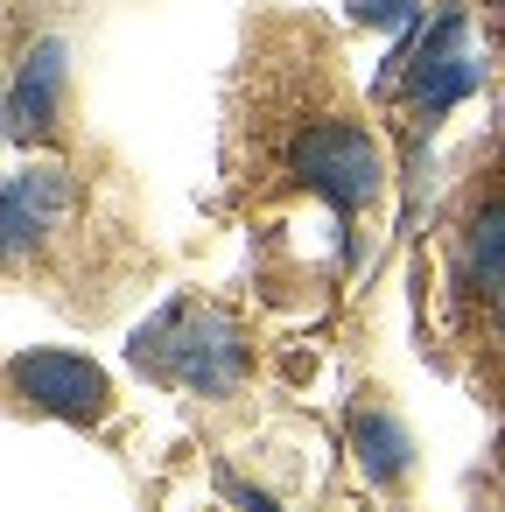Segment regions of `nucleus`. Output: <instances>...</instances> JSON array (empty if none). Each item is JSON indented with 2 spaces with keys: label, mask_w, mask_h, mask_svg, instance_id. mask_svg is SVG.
<instances>
[{
  "label": "nucleus",
  "mask_w": 505,
  "mask_h": 512,
  "mask_svg": "<svg viewBox=\"0 0 505 512\" xmlns=\"http://www.w3.org/2000/svg\"><path fill=\"white\" fill-rule=\"evenodd\" d=\"M470 267L491 295H505V204H484L470 225Z\"/></svg>",
  "instance_id": "nucleus-8"
},
{
  "label": "nucleus",
  "mask_w": 505,
  "mask_h": 512,
  "mask_svg": "<svg viewBox=\"0 0 505 512\" xmlns=\"http://www.w3.org/2000/svg\"><path fill=\"white\" fill-rule=\"evenodd\" d=\"M351 449H358V463H365L372 484H393V477L407 470V456H414L407 428H400L386 407H358V414H351Z\"/></svg>",
  "instance_id": "nucleus-7"
},
{
  "label": "nucleus",
  "mask_w": 505,
  "mask_h": 512,
  "mask_svg": "<svg viewBox=\"0 0 505 512\" xmlns=\"http://www.w3.org/2000/svg\"><path fill=\"white\" fill-rule=\"evenodd\" d=\"M71 211V183H64V169H22V176H8L0 183V260H22V253H36L50 232H57V218Z\"/></svg>",
  "instance_id": "nucleus-4"
},
{
  "label": "nucleus",
  "mask_w": 505,
  "mask_h": 512,
  "mask_svg": "<svg viewBox=\"0 0 505 512\" xmlns=\"http://www.w3.org/2000/svg\"><path fill=\"white\" fill-rule=\"evenodd\" d=\"M218 484H225V498H232V505H239V512H281V505H274V498H260V491H253V484H239V477H232V470H218Z\"/></svg>",
  "instance_id": "nucleus-10"
},
{
  "label": "nucleus",
  "mask_w": 505,
  "mask_h": 512,
  "mask_svg": "<svg viewBox=\"0 0 505 512\" xmlns=\"http://www.w3.org/2000/svg\"><path fill=\"white\" fill-rule=\"evenodd\" d=\"M134 365H155L162 379L190 386V393H232L246 379V344L239 330L204 309V302H169L141 337H134Z\"/></svg>",
  "instance_id": "nucleus-1"
},
{
  "label": "nucleus",
  "mask_w": 505,
  "mask_h": 512,
  "mask_svg": "<svg viewBox=\"0 0 505 512\" xmlns=\"http://www.w3.org/2000/svg\"><path fill=\"white\" fill-rule=\"evenodd\" d=\"M414 15V0H351V22H365V29H400Z\"/></svg>",
  "instance_id": "nucleus-9"
},
{
  "label": "nucleus",
  "mask_w": 505,
  "mask_h": 512,
  "mask_svg": "<svg viewBox=\"0 0 505 512\" xmlns=\"http://www.w3.org/2000/svg\"><path fill=\"white\" fill-rule=\"evenodd\" d=\"M477 78H484V64H477V50H470L463 15H442L435 36H428L421 57H414V106H421V113H449L456 99L477 92Z\"/></svg>",
  "instance_id": "nucleus-5"
},
{
  "label": "nucleus",
  "mask_w": 505,
  "mask_h": 512,
  "mask_svg": "<svg viewBox=\"0 0 505 512\" xmlns=\"http://www.w3.org/2000/svg\"><path fill=\"white\" fill-rule=\"evenodd\" d=\"M288 162H295V176H302L316 197H330L337 211H365V204H379V190H386V162H379L372 134H365V127H344V120L309 127Z\"/></svg>",
  "instance_id": "nucleus-2"
},
{
  "label": "nucleus",
  "mask_w": 505,
  "mask_h": 512,
  "mask_svg": "<svg viewBox=\"0 0 505 512\" xmlns=\"http://www.w3.org/2000/svg\"><path fill=\"white\" fill-rule=\"evenodd\" d=\"M64 106V43H36L22 78H15V127L22 134H50Z\"/></svg>",
  "instance_id": "nucleus-6"
},
{
  "label": "nucleus",
  "mask_w": 505,
  "mask_h": 512,
  "mask_svg": "<svg viewBox=\"0 0 505 512\" xmlns=\"http://www.w3.org/2000/svg\"><path fill=\"white\" fill-rule=\"evenodd\" d=\"M8 379H15V393H22L29 407H43V414H57V421H99L106 400H113L106 372H99L92 358H78V351H22V358L8 365Z\"/></svg>",
  "instance_id": "nucleus-3"
}]
</instances>
